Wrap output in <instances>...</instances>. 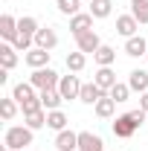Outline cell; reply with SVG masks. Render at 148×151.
<instances>
[{
  "label": "cell",
  "instance_id": "1",
  "mask_svg": "<svg viewBox=\"0 0 148 151\" xmlns=\"http://www.w3.org/2000/svg\"><path fill=\"white\" fill-rule=\"evenodd\" d=\"M3 142H6V148L9 151H23L26 145H32V128H26V125H12L6 137H3Z\"/></svg>",
  "mask_w": 148,
  "mask_h": 151
},
{
  "label": "cell",
  "instance_id": "2",
  "mask_svg": "<svg viewBox=\"0 0 148 151\" xmlns=\"http://www.w3.org/2000/svg\"><path fill=\"white\" fill-rule=\"evenodd\" d=\"M58 81H61V76L55 70H50V67H41V70H35L29 76V84L38 87V90H52V87H58Z\"/></svg>",
  "mask_w": 148,
  "mask_h": 151
},
{
  "label": "cell",
  "instance_id": "3",
  "mask_svg": "<svg viewBox=\"0 0 148 151\" xmlns=\"http://www.w3.org/2000/svg\"><path fill=\"white\" fill-rule=\"evenodd\" d=\"M139 125L134 122V116L131 113H122V116H116L113 119V134L119 137V139H128V137H134V131H137Z\"/></svg>",
  "mask_w": 148,
  "mask_h": 151
},
{
  "label": "cell",
  "instance_id": "4",
  "mask_svg": "<svg viewBox=\"0 0 148 151\" xmlns=\"http://www.w3.org/2000/svg\"><path fill=\"white\" fill-rule=\"evenodd\" d=\"M58 93L64 96V99H78V93H81V81H78V76H61V81H58Z\"/></svg>",
  "mask_w": 148,
  "mask_h": 151
},
{
  "label": "cell",
  "instance_id": "5",
  "mask_svg": "<svg viewBox=\"0 0 148 151\" xmlns=\"http://www.w3.org/2000/svg\"><path fill=\"white\" fill-rule=\"evenodd\" d=\"M90 29H93V15L90 12H78V15L70 18V32H73L75 38L81 35V32H90Z\"/></svg>",
  "mask_w": 148,
  "mask_h": 151
},
{
  "label": "cell",
  "instance_id": "6",
  "mask_svg": "<svg viewBox=\"0 0 148 151\" xmlns=\"http://www.w3.org/2000/svg\"><path fill=\"white\" fill-rule=\"evenodd\" d=\"M23 61L32 67V70H41V67H47L50 64V50H41V47H32L26 55H23Z\"/></svg>",
  "mask_w": 148,
  "mask_h": 151
},
{
  "label": "cell",
  "instance_id": "7",
  "mask_svg": "<svg viewBox=\"0 0 148 151\" xmlns=\"http://www.w3.org/2000/svg\"><path fill=\"white\" fill-rule=\"evenodd\" d=\"M75 44H78V52H84V55H87V52H96V50H99V47H102V41H99V35H96V32H81V35L75 38Z\"/></svg>",
  "mask_w": 148,
  "mask_h": 151
},
{
  "label": "cell",
  "instance_id": "8",
  "mask_svg": "<svg viewBox=\"0 0 148 151\" xmlns=\"http://www.w3.org/2000/svg\"><path fill=\"white\" fill-rule=\"evenodd\" d=\"M78 151H105V142H102V137H96V134L81 131L78 134Z\"/></svg>",
  "mask_w": 148,
  "mask_h": 151
},
{
  "label": "cell",
  "instance_id": "9",
  "mask_svg": "<svg viewBox=\"0 0 148 151\" xmlns=\"http://www.w3.org/2000/svg\"><path fill=\"white\" fill-rule=\"evenodd\" d=\"M102 96H108V93H105V90H102L96 81H90V84H81V93H78V99H81L84 105H96Z\"/></svg>",
  "mask_w": 148,
  "mask_h": 151
},
{
  "label": "cell",
  "instance_id": "10",
  "mask_svg": "<svg viewBox=\"0 0 148 151\" xmlns=\"http://www.w3.org/2000/svg\"><path fill=\"white\" fill-rule=\"evenodd\" d=\"M55 148L58 151H78V134H73V131H58Z\"/></svg>",
  "mask_w": 148,
  "mask_h": 151
},
{
  "label": "cell",
  "instance_id": "11",
  "mask_svg": "<svg viewBox=\"0 0 148 151\" xmlns=\"http://www.w3.org/2000/svg\"><path fill=\"white\" fill-rule=\"evenodd\" d=\"M55 44H58V35H55V29L44 26V29H38V32H35V47H41V50H52Z\"/></svg>",
  "mask_w": 148,
  "mask_h": 151
},
{
  "label": "cell",
  "instance_id": "12",
  "mask_svg": "<svg viewBox=\"0 0 148 151\" xmlns=\"http://www.w3.org/2000/svg\"><path fill=\"white\" fill-rule=\"evenodd\" d=\"M125 52H128L131 58H139V55H148V41L139 35H134L125 41Z\"/></svg>",
  "mask_w": 148,
  "mask_h": 151
},
{
  "label": "cell",
  "instance_id": "13",
  "mask_svg": "<svg viewBox=\"0 0 148 151\" xmlns=\"http://www.w3.org/2000/svg\"><path fill=\"white\" fill-rule=\"evenodd\" d=\"M137 29H139V23H137L134 15H122V18H116V32H119V35L134 38V35H137Z\"/></svg>",
  "mask_w": 148,
  "mask_h": 151
},
{
  "label": "cell",
  "instance_id": "14",
  "mask_svg": "<svg viewBox=\"0 0 148 151\" xmlns=\"http://www.w3.org/2000/svg\"><path fill=\"white\" fill-rule=\"evenodd\" d=\"M93 81H96V84H99V87H102L105 93H111V87L116 84V73H113L111 67H99V70H96V78H93Z\"/></svg>",
  "mask_w": 148,
  "mask_h": 151
},
{
  "label": "cell",
  "instance_id": "15",
  "mask_svg": "<svg viewBox=\"0 0 148 151\" xmlns=\"http://www.w3.org/2000/svg\"><path fill=\"white\" fill-rule=\"evenodd\" d=\"M61 102H64V96L58 93V87H52V90H41V105H44V111H58Z\"/></svg>",
  "mask_w": 148,
  "mask_h": 151
},
{
  "label": "cell",
  "instance_id": "16",
  "mask_svg": "<svg viewBox=\"0 0 148 151\" xmlns=\"http://www.w3.org/2000/svg\"><path fill=\"white\" fill-rule=\"evenodd\" d=\"M0 35L15 44V38H18V20L12 18V15H3L0 18Z\"/></svg>",
  "mask_w": 148,
  "mask_h": 151
},
{
  "label": "cell",
  "instance_id": "17",
  "mask_svg": "<svg viewBox=\"0 0 148 151\" xmlns=\"http://www.w3.org/2000/svg\"><path fill=\"white\" fill-rule=\"evenodd\" d=\"M93 58H96V64H99V67H111L113 61H116V50L108 47V44H102V47L93 52Z\"/></svg>",
  "mask_w": 148,
  "mask_h": 151
},
{
  "label": "cell",
  "instance_id": "18",
  "mask_svg": "<svg viewBox=\"0 0 148 151\" xmlns=\"http://www.w3.org/2000/svg\"><path fill=\"white\" fill-rule=\"evenodd\" d=\"M47 128H52V131H67V113L64 111H47Z\"/></svg>",
  "mask_w": 148,
  "mask_h": 151
},
{
  "label": "cell",
  "instance_id": "19",
  "mask_svg": "<svg viewBox=\"0 0 148 151\" xmlns=\"http://www.w3.org/2000/svg\"><path fill=\"white\" fill-rule=\"evenodd\" d=\"M128 87L137 90V93H145V90H148V73H145V70H134L131 78H128Z\"/></svg>",
  "mask_w": 148,
  "mask_h": 151
},
{
  "label": "cell",
  "instance_id": "20",
  "mask_svg": "<svg viewBox=\"0 0 148 151\" xmlns=\"http://www.w3.org/2000/svg\"><path fill=\"white\" fill-rule=\"evenodd\" d=\"M0 64H3V70H12V67L18 64V50H15L12 44H3V47H0Z\"/></svg>",
  "mask_w": 148,
  "mask_h": 151
},
{
  "label": "cell",
  "instance_id": "21",
  "mask_svg": "<svg viewBox=\"0 0 148 151\" xmlns=\"http://www.w3.org/2000/svg\"><path fill=\"white\" fill-rule=\"evenodd\" d=\"M113 12V0H90V15L93 18H108Z\"/></svg>",
  "mask_w": 148,
  "mask_h": 151
},
{
  "label": "cell",
  "instance_id": "22",
  "mask_svg": "<svg viewBox=\"0 0 148 151\" xmlns=\"http://www.w3.org/2000/svg\"><path fill=\"white\" fill-rule=\"evenodd\" d=\"M12 99L23 105V102L35 99V87H32V84H23V81H20V84H15V90H12Z\"/></svg>",
  "mask_w": 148,
  "mask_h": 151
},
{
  "label": "cell",
  "instance_id": "23",
  "mask_svg": "<svg viewBox=\"0 0 148 151\" xmlns=\"http://www.w3.org/2000/svg\"><path fill=\"white\" fill-rule=\"evenodd\" d=\"M131 15L137 23H148V0H131Z\"/></svg>",
  "mask_w": 148,
  "mask_h": 151
},
{
  "label": "cell",
  "instance_id": "24",
  "mask_svg": "<svg viewBox=\"0 0 148 151\" xmlns=\"http://www.w3.org/2000/svg\"><path fill=\"white\" fill-rule=\"evenodd\" d=\"M113 111H116V102L111 99V93H108V96H102V99L96 102V113H99L102 119H108V116H113Z\"/></svg>",
  "mask_w": 148,
  "mask_h": 151
},
{
  "label": "cell",
  "instance_id": "25",
  "mask_svg": "<svg viewBox=\"0 0 148 151\" xmlns=\"http://www.w3.org/2000/svg\"><path fill=\"white\" fill-rule=\"evenodd\" d=\"M84 64H87V55H84V52H70V55H67V70H70V73L84 70Z\"/></svg>",
  "mask_w": 148,
  "mask_h": 151
},
{
  "label": "cell",
  "instance_id": "26",
  "mask_svg": "<svg viewBox=\"0 0 148 151\" xmlns=\"http://www.w3.org/2000/svg\"><path fill=\"white\" fill-rule=\"evenodd\" d=\"M128 96H131V87L122 84V81H116V84L111 87V99L116 102V105H119V102H128Z\"/></svg>",
  "mask_w": 148,
  "mask_h": 151
},
{
  "label": "cell",
  "instance_id": "27",
  "mask_svg": "<svg viewBox=\"0 0 148 151\" xmlns=\"http://www.w3.org/2000/svg\"><path fill=\"white\" fill-rule=\"evenodd\" d=\"M44 125H47V113H44V111L26 113V128H32V131H38V128H44Z\"/></svg>",
  "mask_w": 148,
  "mask_h": 151
},
{
  "label": "cell",
  "instance_id": "28",
  "mask_svg": "<svg viewBox=\"0 0 148 151\" xmlns=\"http://www.w3.org/2000/svg\"><path fill=\"white\" fill-rule=\"evenodd\" d=\"M0 113H3V119H6V122H9V119H15V113H18L15 99H0Z\"/></svg>",
  "mask_w": 148,
  "mask_h": 151
},
{
  "label": "cell",
  "instance_id": "29",
  "mask_svg": "<svg viewBox=\"0 0 148 151\" xmlns=\"http://www.w3.org/2000/svg\"><path fill=\"white\" fill-rule=\"evenodd\" d=\"M78 3L81 0H58V12L61 15H78Z\"/></svg>",
  "mask_w": 148,
  "mask_h": 151
},
{
  "label": "cell",
  "instance_id": "30",
  "mask_svg": "<svg viewBox=\"0 0 148 151\" xmlns=\"http://www.w3.org/2000/svg\"><path fill=\"white\" fill-rule=\"evenodd\" d=\"M20 108H23V116H26V113H35V111H44V105H41V96L29 99V102H23Z\"/></svg>",
  "mask_w": 148,
  "mask_h": 151
},
{
  "label": "cell",
  "instance_id": "31",
  "mask_svg": "<svg viewBox=\"0 0 148 151\" xmlns=\"http://www.w3.org/2000/svg\"><path fill=\"white\" fill-rule=\"evenodd\" d=\"M139 108H142V111L148 113V90H145V93H142V96H139Z\"/></svg>",
  "mask_w": 148,
  "mask_h": 151
},
{
  "label": "cell",
  "instance_id": "32",
  "mask_svg": "<svg viewBox=\"0 0 148 151\" xmlns=\"http://www.w3.org/2000/svg\"><path fill=\"white\" fill-rule=\"evenodd\" d=\"M87 3H90V0H87Z\"/></svg>",
  "mask_w": 148,
  "mask_h": 151
}]
</instances>
